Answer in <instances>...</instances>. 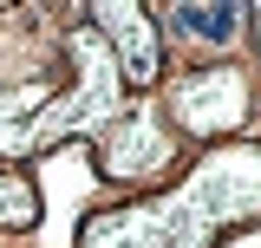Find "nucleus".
I'll use <instances>...</instances> for the list:
<instances>
[{"instance_id":"obj_1","label":"nucleus","mask_w":261,"mask_h":248,"mask_svg":"<svg viewBox=\"0 0 261 248\" xmlns=\"http://www.w3.org/2000/svg\"><path fill=\"white\" fill-rule=\"evenodd\" d=\"M248 216H261V151L228 144V151L202 157V170H190V183L170 203L92 216L79 248H216L228 235V222H248Z\"/></svg>"},{"instance_id":"obj_2","label":"nucleus","mask_w":261,"mask_h":248,"mask_svg":"<svg viewBox=\"0 0 261 248\" xmlns=\"http://www.w3.org/2000/svg\"><path fill=\"white\" fill-rule=\"evenodd\" d=\"M72 53H79V85L53 105H39L27 118V131H7V151H53L79 131H98V124H118V98H124V79L111 65V46L98 39L92 27L72 33Z\"/></svg>"},{"instance_id":"obj_3","label":"nucleus","mask_w":261,"mask_h":248,"mask_svg":"<svg viewBox=\"0 0 261 248\" xmlns=\"http://www.w3.org/2000/svg\"><path fill=\"white\" fill-rule=\"evenodd\" d=\"M170 105H176V124H190L196 137H228L235 124L248 118V72L242 65H196L190 79L170 85Z\"/></svg>"},{"instance_id":"obj_4","label":"nucleus","mask_w":261,"mask_h":248,"mask_svg":"<svg viewBox=\"0 0 261 248\" xmlns=\"http://www.w3.org/2000/svg\"><path fill=\"white\" fill-rule=\"evenodd\" d=\"M98 157H105V177L111 183H157V170L176 163V137H170V124L130 111V118L111 124V137H105Z\"/></svg>"},{"instance_id":"obj_5","label":"nucleus","mask_w":261,"mask_h":248,"mask_svg":"<svg viewBox=\"0 0 261 248\" xmlns=\"http://www.w3.org/2000/svg\"><path fill=\"white\" fill-rule=\"evenodd\" d=\"M98 39H118V53H111V65H118V79L124 85H157V27H150V13L144 7H98Z\"/></svg>"},{"instance_id":"obj_6","label":"nucleus","mask_w":261,"mask_h":248,"mask_svg":"<svg viewBox=\"0 0 261 248\" xmlns=\"http://www.w3.org/2000/svg\"><path fill=\"white\" fill-rule=\"evenodd\" d=\"M33 216H39V189L13 170H0V229H33Z\"/></svg>"},{"instance_id":"obj_7","label":"nucleus","mask_w":261,"mask_h":248,"mask_svg":"<svg viewBox=\"0 0 261 248\" xmlns=\"http://www.w3.org/2000/svg\"><path fill=\"white\" fill-rule=\"evenodd\" d=\"M176 27L190 39H228L242 27V7H176Z\"/></svg>"}]
</instances>
